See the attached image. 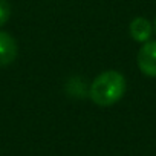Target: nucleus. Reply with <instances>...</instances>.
I'll return each mask as SVG.
<instances>
[{
	"label": "nucleus",
	"mask_w": 156,
	"mask_h": 156,
	"mask_svg": "<svg viewBox=\"0 0 156 156\" xmlns=\"http://www.w3.org/2000/svg\"><path fill=\"white\" fill-rule=\"evenodd\" d=\"M153 31H154V34H156V17H154V22H153Z\"/></svg>",
	"instance_id": "423d86ee"
},
{
	"label": "nucleus",
	"mask_w": 156,
	"mask_h": 156,
	"mask_svg": "<svg viewBox=\"0 0 156 156\" xmlns=\"http://www.w3.org/2000/svg\"><path fill=\"white\" fill-rule=\"evenodd\" d=\"M126 94V78L118 70L100 73L90 86V100L98 106H112Z\"/></svg>",
	"instance_id": "f257e3e1"
},
{
	"label": "nucleus",
	"mask_w": 156,
	"mask_h": 156,
	"mask_svg": "<svg viewBox=\"0 0 156 156\" xmlns=\"http://www.w3.org/2000/svg\"><path fill=\"white\" fill-rule=\"evenodd\" d=\"M130 37L135 40V41H139V43H145L150 40L151 37V32H153V25L144 19V17H136L132 20L130 23Z\"/></svg>",
	"instance_id": "20e7f679"
},
{
	"label": "nucleus",
	"mask_w": 156,
	"mask_h": 156,
	"mask_svg": "<svg viewBox=\"0 0 156 156\" xmlns=\"http://www.w3.org/2000/svg\"><path fill=\"white\" fill-rule=\"evenodd\" d=\"M11 16V6L6 0H0V26H3Z\"/></svg>",
	"instance_id": "39448f33"
},
{
	"label": "nucleus",
	"mask_w": 156,
	"mask_h": 156,
	"mask_svg": "<svg viewBox=\"0 0 156 156\" xmlns=\"http://www.w3.org/2000/svg\"><path fill=\"white\" fill-rule=\"evenodd\" d=\"M17 52L19 48L14 37H11L5 31H0V66L11 64L16 60Z\"/></svg>",
	"instance_id": "7ed1b4c3"
},
{
	"label": "nucleus",
	"mask_w": 156,
	"mask_h": 156,
	"mask_svg": "<svg viewBox=\"0 0 156 156\" xmlns=\"http://www.w3.org/2000/svg\"><path fill=\"white\" fill-rule=\"evenodd\" d=\"M136 63L139 70L151 78H156V40H148L138 52Z\"/></svg>",
	"instance_id": "f03ea898"
}]
</instances>
